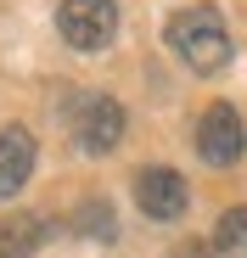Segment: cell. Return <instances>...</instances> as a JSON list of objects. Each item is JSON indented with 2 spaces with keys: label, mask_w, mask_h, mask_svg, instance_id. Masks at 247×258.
I'll list each match as a JSON object with an SVG mask.
<instances>
[{
  "label": "cell",
  "mask_w": 247,
  "mask_h": 258,
  "mask_svg": "<svg viewBox=\"0 0 247 258\" xmlns=\"http://www.w3.org/2000/svg\"><path fill=\"white\" fill-rule=\"evenodd\" d=\"M163 39H169V51L191 73H202V79L230 68V28H225L219 6H186V12H174L169 28H163Z\"/></svg>",
  "instance_id": "6da1fadb"
},
{
  "label": "cell",
  "mask_w": 247,
  "mask_h": 258,
  "mask_svg": "<svg viewBox=\"0 0 247 258\" xmlns=\"http://www.w3.org/2000/svg\"><path fill=\"white\" fill-rule=\"evenodd\" d=\"M68 129H73L79 152L101 157V152H112L124 141V107L112 96H101V90H85V96H73V107H68Z\"/></svg>",
  "instance_id": "7a4b0ae2"
},
{
  "label": "cell",
  "mask_w": 247,
  "mask_h": 258,
  "mask_svg": "<svg viewBox=\"0 0 247 258\" xmlns=\"http://www.w3.org/2000/svg\"><path fill=\"white\" fill-rule=\"evenodd\" d=\"M56 28L73 51H107L112 39H118V0H62L56 6Z\"/></svg>",
  "instance_id": "3957f363"
},
{
  "label": "cell",
  "mask_w": 247,
  "mask_h": 258,
  "mask_svg": "<svg viewBox=\"0 0 247 258\" xmlns=\"http://www.w3.org/2000/svg\"><path fill=\"white\" fill-rule=\"evenodd\" d=\"M197 152H202V163H214V168L241 163V152H247V123H241V112H236L230 101H214L208 112H202V123H197Z\"/></svg>",
  "instance_id": "277c9868"
},
{
  "label": "cell",
  "mask_w": 247,
  "mask_h": 258,
  "mask_svg": "<svg viewBox=\"0 0 247 258\" xmlns=\"http://www.w3.org/2000/svg\"><path fill=\"white\" fill-rule=\"evenodd\" d=\"M135 202H141L146 219H180L186 202H191V185L174 168H141L135 174Z\"/></svg>",
  "instance_id": "5b68a950"
},
{
  "label": "cell",
  "mask_w": 247,
  "mask_h": 258,
  "mask_svg": "<svg viewBox=\"0 0 247 258\" xmlns=\"http://www.w3.org/2000/svg\"><path fill=\"white\" fill-rule=\"evenodd\" d=\"M28 174H34V135L23 123H12V129H0V202L17 197Z\"/></svg>",
  "instance_id": "8992f818"
},
{
  "label": "cell",
  "mask_w": 247,
  "mask_h": 258,
  "mask_svg": "<svg viewBox=\"0 0 247 258\" xmlns=\"http://www.w3.org/2000/svg\"><path fill=\"white\" fill-rule=\"evenodd\" d=\"M39 241H45L39 213H0V258H28Z\"/></svg>",
  "instance_id": "52a82bcc"
},
{
  "label": "cell",
  "mask_w": 247,
  "mask_h": 258,
  "mask_svg": "<svg viewBox=\"0 0 247 258\" xmlns=\"http://www.w3.org/2000/svg\"><path fill=\"white\" fill-rule=\"evenodd\" d=\"M73 225L85 230L90 241H112V236H118V213H112V202H107V197H90V202H79Z\"/></svg>",
  "instance_id": "ba28073f"
},
{
  "label": "cell",
  "mask_w": 247,
  "mask_h": 258,
  "mask_svg": "<svg viewBox=\"0 0 247 258\" xmlns=\"http://www.w3.org/2000/svg\"><path fill=\"white\" fill-rule=\"evenodd\" d=\"M214 247H219L225 258H247V202L219 213V236H214Z\"/></svg>",
  "instance_id": "9c48e42d"
},
{
  "label": "cell",
  "mask_w": 247,
  "mask_h": 258,
  "mask_svg": "<svg viewBox=\"0 0 247 258\" xmlns=\"http://www.w3.org/2000/svg\"><path fill=\"white\" fill-rule=\"evenodd\" d=\"M169 258H214V247H202V241H180Z\"/></svg>",
  "instance_id": "30bf717a"
}]
</instances>
